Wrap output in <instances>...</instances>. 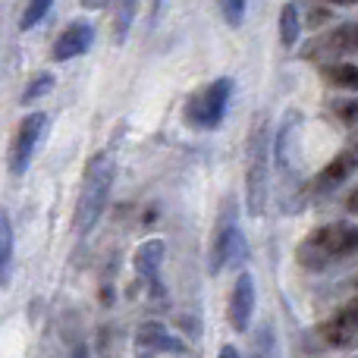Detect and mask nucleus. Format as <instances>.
Returning a JSON list of instances; mask_svg holds the SVG:
<instances>
[{"instance_id":"1","label":"nucleus","mask_w":358,"mask_h":358,"mask_svg":"<svg viewBox=\"0 0 358 358\" xmlns=\"http://www.w3.org/2000/svg\"><path fill=\"white\" fill-rule=\"evenodd\" d=\"M113 185V157L107 151L94 155L85 167V176H82V192L79 201H76V233H92L98 227L101 214H104L107 195H110Z\"/></svg>"},{"instance_id":"2","label":"nucleus","mask_w":358,"mask_h":358,"mask_svg":"<svg viewBox=\"0 0 358 358\" xmlns=\"http://www.w3.org/2000/svg\"><path fill=\"white\" fill-rule=\"evenodd\" d=\"M271 138H267V120H255L252 138H248V170H245V204L248 214L261 217L267 208V182H271Z\"/></svg>"},{"instance_id":"3","label":"nucleus","mask_w":358,"mask_h":358,"mask_svg":"<svg viewBox=\"0 0 358 358\" xmlns=\"http://www.w3.org/2000/svg\"><path fill=\"white\" fill-rule=\"evenodd\" d=\"M229 92H233V82L229 79H217L210 85H204L201 92L192 94V101L185 104V120L198 129H214L223 123V113L229 104Z\"/></svg>"},{"instance_id":"4","label":"nucleus","mask_w":358,"mask_h":358,"mask_svg":"<svg viewBox=\"0 0 358 358\" xmlns=\"http://www.w3.org/2000/svg\"><path fill=\"white\" fill-rule=\"evenodd\" d=\"M343 236H346V223H330L311 233L299 248V264L308 271H321L330 258L343 255Z\"/></svg>"},{"instance_id":"5","label":"nucleus","mask_w":358,"mask_h":358,"mask_svg":"<svg viewBox=\"0 0 358 358\" xmlns=\"http://www.w3.org/2000/svg\"><path fill=\"white\" fill-rule=\"evenodd\" d=\"M44 129H48V117L44 113H29V117L19 123L16 136L10 142V173L22 176L31 164V155H35L38 142H41Z\"/></svg>"},{"instance_id":"6","label":"nucleus","mask_w":358,"mask_h":358,"mask_svg":"<svg viewBox=\"0 0 358 358\" xmlns=\"http://www.w3.org/2000/svg\"><path fill=\"white\" fill-rule=\"evenodd\" d=\"M239 258H245V236L233 220H223L220 229L214 236V248H210V271L220 273L227 264H236Z\"/></svg>"},{"instance_id":"7","label":"nucleus","mask_w":358,"mask_h":358,"mask_svg":"<svg viewBox=\"0 0 358 358\" xmlns=\"http://www.w3.org/2000/svg\"><path fill=\"white\" fill-rule=\"evenodd\" d=\"M229 327L236 334H245L248 324H252V315H255V280L252 273H239L233 286V296H229Z\"/></svg>"},{"instance_id":"8","label":"nucleus","mask_w":358,"mask_h":358,"mask_svg":"<svg viewBox=\"0 0 358 358\" xmlns=\"http://www.w3.org/2000/svg\"><path fill=\"white\" fill-rule=\"evenodd\" d=\"M92 41H94V29L88 22H73V25H66V29L60 31V38L54 41V60H60V63H66V60H73V57H82L88 48H92Z\"/></svg>"},{"instance_id":"9","label":"nucleus","mask_w":358,"mask_h":358,"mask_svg":"<svg viewBox=\"0 0 358 358\" xmlns=\"http://www.w3.org/2000/svg\"><path fill=\"white\" fill-rule=\"evenodd\" d=\"M321 336H324V343H327V346H336V349L358 343V311L352 308V305H346L340 315L330 317V321L324 324Z\"/></svg>"},{"instance_id":"10","label":"nucleus","mask_w":358,"mask_h":358,"mask_svg":"<svg viewBox=\"0 0 358 358\" xmlns=\"http://www.w3.org/2000/svg\"><path fill=\"white\" fill-rule=\"evenodd\" d=\"M136 346L145 352H182L185 343L167 334V327L157 321H148L136 330Z\"/></svg>"},{"instance_id":"11","label":"nucleus","mask_w":358,"mask_h":358,"mask_svg":"<svg viewBox=\"0 0 358 358\" xmlns=\"http://www.w3.org/2000/svg\"><path fill=\"white\" fill-rule=\"evenodd\" d=\"M164 255H167L164 239L142 242V245L136 248V255H132V267H136L138 280H145V283H157V271H161V264H164Z\"/></svg>"},{"instance_id":"12","label":"nucleus","mask_w":358,"mask_h":358,"mask_svg":"<svg viewBox=\"0 0 358 358\" xmlns=\"http://www.w3.org/2000/svg\"><path fill=\"white\" fill-rule=\"evenodd\" d=\"M336 57V54H358V22L340 25L336 31L324 35L317 41V48L311 50V57Z\"/></svg>"},{"instance_id":"13","label":"nucleus","mask_w":358,"mask_h":358,"mask_svg":"<svg viewBox=\"0 0 358 358\" xmlns=\"http://www.w3.org/2000/svg\"><path fill=\"white\" fill-rule=\"evenodd\" d=\"M355 167H358V151H343V155H336L334 161H330L327 167L317 173V189H321V192L336 189L340 182H346V179L352 176Z\"/></svg>"},{"instance_id":"14","label":"nucleus","mask_w":358,"mask_h":358,"mask_svg":"<svg viewBox=\"0 0 358 358\" xmlns=\"http://www.w3.org/2000/svg\"><path fill=\"white\" fill-rule=\"evenodd\" d=\"M324 79L334 88L358 92V63H330V66H324Z\"/></svg>"},{"instance_id":"15","label":"nucleus","mask_w":358,"mask_h":358,"mask_svg":"<svg viewBox=\"0 0 358 358\" xmlns=\"http://www.w3.org/2000/svg\"><path fill=\"white\" fill-rule=\"evenodd\" d=\"M10 267H13V223L10 217L0 210V283H10Z\"/></svg>"},{"instance_id":"16","label":"nucleus","mask_w":358,"mask_h":358,"mask_svg":"<svg viewBox=\"0 0 358 358\" xmlns=\"http://www.w3.org/2000/svg\"><path fill=\"white\" fill-rule=\"evenodd\" d=\"M299 31H302V22H299V6L296 3H283L280 6V41L286 48L299 41Z\"/></svg>"},{"instance_id":"17","label":"nucleus","mask_w":358,"mask_h":358,"mask_svg":"<svg viewBox=\"0 0 358 358\" xmlns=\"http://www.w3.org/2000/svg\"><path fill=\"white\" fill-rule=\"evenodd\" d=\"M50 88H54V76H50V73H38L35 79L29 82V88H25V92H22V101H25V104H31V101H35V98H41V94H48Z\"/></svg>"},{"instance_id":"18","label":"nucleus","mask_w":358,"mask_h":358,"mask_svg":"<svg viewBox=\"0 0 358 358\" xmlns=\"http://www.w3.org/2000/svg\"><path fill=\"white\" fill-rule=\"evenodd\" d=\"M50 3H54V0H29V3H25V13H22V29H31V25L41 22V19L48 16Z\"/></svg>"},{"instance_id":"19","label":"nucleus","mask_w":358,"mask_h":358,"mask_svg":"<svg viewBox=\"0 0 358 358\" xmlns=\"http://www.w3.org/2000/svg\"><path fill=\"white\" fill-rule=\"evenodd\" d=\"M132 16H136V0H123V3H120V16H117V41H126Z\"/></svg>"},{"instance_id":"20","label":"nucleus","mask_w":358,"mask_h":358,"mask_svg":"<svg viewBox=\"0 0 358 358\" xmlns=\"http://www.w3.org/2000/svg\"><path fill=\"white\" fill-rule=\"evenodd\" d=\"M334 110H336V117H340L343 123H349V126L358 123V98H352V101H336Z\"/></svg>"},{"instance_id":"21","label":"nucleus","mask_w":358,"mask_h":358,"mask_svg":"<svg viewBox=\"0 0 358 358\" xmlns=\"http://www.w3.org/2000/svg\"><path fill=\"white\" fill-rule=\"evenodd\" d=\"M223 13H227L229 25H239L245 16V0H223Z\"/></svg>"},{"instance_id":"22","label":"nucleus","mask_w":358,"mask_h":358,"mask_svg":"<svg viewBox=\"0 0 358 358\" xmlns=\"http://www.w3.org/2000/svg\"><path fill=\"white\" fill-rule=\"evenodd\" d=\"M327 16H330V13H327V10H321V6H317V10H311V25H321Z\"/></svg>"},{"instance_id":"23","label":"nucleus","mask_w":358,"mask_h":358,"mask_svg":"<svg viewBox=\"0 0 358 358\" xmlns=\"http://www.w3.org/2000/svg\"><path fill=\"white\" fill-rule=\"evenodd\" d=\"M82 6H85V10H104L107 0H82Z\"/></svg>"},{"instance_id":"24","label":"nucleus","mask_w":358,"mask_h":358,"mask_svg":"<svg viewBox=\"0 0 358 358\" xmlns=\"http://www.w3.org/2000/svg\"><path fill=\"white\" fill-rule=\"evenodd\" d=\"M346 208L352 210V214H358V189H352V195L346 198Z\"/></svg>"},{"instance_id":"25","label":"nucleus","mask_w":358,"mask_h":358,"mask_svg":"<svg viewBox=\"0 0 358 358\" xmlns=\"http://www.w3.org/2000/svg\"><path fill=\"white\" fill-rule=\"evenodd\" d=\"M217 358H239V352H236L233 346H223V349H220V355H217Z\"/></svg>"},{"instance_id":"26","label":"nucleus","mask_w":358,"mask_h":358,"mask_svg":"<svg viewBox=\"0 0 358 358\" xmlns=\"http://www.w3.org/2000/svg\"><path fill=\"white\" fill-rule=\"evenodd\" d=\"M73 358H88V349L85 346H76L73 349Z\"/></svg>"},{"instance_id":"27","label":"nucleus","mask_w":358,"mask_h":358,"mask_svg":"<svg viewBox=\"0 0 358 358\" xmlns=\"http://www.w3.org/2000/svg\"><path fill=\"white\" fill-rule=\"evenodd\" d=\"M327 3H336V6H355L358 0H327Z\"/></svg>"},{"instance_id":"28","label":"nucleus","mask_w":358,"mask_h":358,"mask_svg":"<svg viewBox=\"0 0 358 358\" xmlns=\"http://www.w3.org/2000/svg\"><path fill=\"white\" fill-rule=\"evenodd\" d=\"M355 286H358V280H355Z\"/></svg>"},{"instance_id":"29","label":"nucleus","mask_w":358,"mask_h":358,"mask_svg":"<svg viewBox=\"0 0 358 358\" xmlns=\"http://www.w3.org/2000/svg\"><path fill=\"white\" fill-rule=\"evenodd\" d=\"M355 138H358V136H355Z\"/></svg>"}]
</instances>
